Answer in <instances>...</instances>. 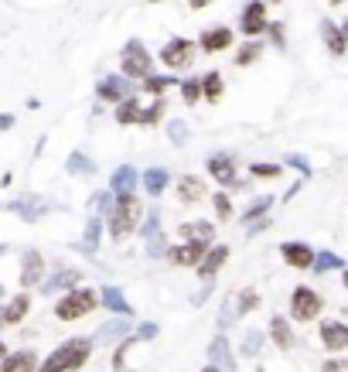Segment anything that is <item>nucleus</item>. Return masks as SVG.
<instances>
[{"mask_svg": "<svg viewBox=\"0 0 348 372\" xmlns=\"http://www.w3.org/2000/svg\"><path fill=\"white\" fill-rule=\"evenodd\" d=\"M328 270H345V260L338 253H331V250H321L314 256V270L311 274H328Z\"/></svg>", "mask_w": 348, "mask_h": 372, "instance_id": "nucleus-29", "label": "nucleus"}, {"mask_svg": "<svg viewBox=\"0 0 348 372\" xmlns=\"http://www.w3.org/2000/svg\"><path fill=\"white\" fill-rule=\"evenodd\" d=\"M232 31L226 28V24H215V28H205L202 31V38H198V48L205 52V55H215V52H226V48H232Z\"/></svg>", "mask_w": 348, "mask_h": 372, "instance_id": "nucleus-12", "label": "nucleus"}, {"mask_svg": "<svg viewBox=\"0 0 348 372\" xmlns=\"http://www.w3.org/2000/svg\"><path fill=\"white\" fill-rule=\"evenodd\" d=\"M266 31H270V41H273L276 48H283V24H280V21H273Z\"/></svg>", "mask_w": 348, "mask_h": 372, "instance_id": "nucleus-47", "label": "nucleus"}, {"mask_svg": "<svg viewBox=\"0 0 348 372\" xmlns=\"http://www.w3.org/2000/svg\"><path fill=\"white\" fill-rule=\"evenodd\" d=\"M202 372H222V369H219V366H212V362H208V366H205V369H202Z\"/></svg>", "mask_w": 348, "mask_h": 372, "instance_id": "nucleus-52", "label": "nucleus"}, {"mask_svg": "<svg viewBox=\"0 0 348 372\" xmlns=\"http://www.w3.org/2000/svg\"><path fill=\"white\" fill-rule=\"evenodd\" d=\"M177 236L181 239H191V243H215V222H205V219H198V222H181L177 226Z\"/></svg>", "mask_w": 348, "mask_h": 372, "instance_id": "nucleus-17", "label": "nucleus"}, {"mask_svg": "<svg viewBox=\"0 0 348 372\" xmlns=\"http://www.w3.org/2000/svg\"><path fill=\"white\" fill-rule=\"evenodd\" d=\"M280 256H283V263L290 270H314V256L318 253L307 243H301V239H287V243H280Z\"/></svg>", "mask_w": 348, "mask_h": 372, "instance_id": "nucleus-7", "label": "nucleus"}, {"mask_svg": "<svg viewBox=\"0 0 348 372\" xmlns=\"http://www.w3.org/2000/svg\"><path fill=\"white\" fill-rule=\"evenodd\" d=\"M270 3H280V0H270Z\"/></svg>", "mask_w": 348, "mask_h": 372, "instance_id": "nucleus-57", "label": "nucleus"}, {"mask_svg": "<svg viewBox=\"0 0 348 372\" xmlns=\"http://www.w3.org/2000/svg\"><path fill=\"white\" fill-rule=\"evenodd\" d=\"M99 300H102V297H99L96 290L79 287V290H69V294L55 304V314H58V321H79V318H86L89 311H96Z\"/></svg>", "mask_w": 348, "mask_h": 372, "instance_id": "nucleus-3", "label": "nucleus"}, {"mask_svg": "<svg viewBox=\"0 0 348 372\" xmlns=\"http://www.w3.org/2000/svg\"><path fill=\"white\" fill-rule=\"evenodd\" d=\"M191 55H195V41H188V38H171V41L161 48V62H164L168 69H184V65H191Z\"/></svg>", "mask_w": 348, "mask_h": 372, "instance_id": "nucleus-9", "label": "nucleus"}, {"mask_svg": "<svg viewBox=\"0 0 348 372\" xmlns=\"http://www.w3.org/2000/svg\"><path fill=\"white\" fill-rule=\"evenodd\" d=\"M318 335H321V342H325L328 352L348 349V325H342V321H325V325L318 328Z\"/></svg>", "mask_w": 348, "mask_h": 372, "instance_id": "nucleus-15", "label": "nucleus"}, {"mask_svg": "<svg viewBox=\"0 0 348 372\" xmlns=\"http://www.w3.org/2000/svg\"><path fill=\"white\" fill-rule=\"evenodd\" d=\"M318 314H321V294L314 287H294V294H290V318L297 325H304V321H314Z\"/></svg>", "mask_w": 348, "mask_h": 372, "instance_id": "nucleus-5", "label": "nucleus"}, {"mask_svg": "<svg viewBox=\"0 0 348 372\" xmlns=\"http://www.w3.org/2000/svg\"><path fill=\"white\" fill-rule=\"evenodd\" d=\"M260 307V294L253 290V287H246L243 294H239V300H236V314L243 318V314H253Z\"/></svg>", "mask_w": 348, "mask_h": 372, "instance_id": "nucleus-33", "label": "nucleus"}, {"mask_svg": "<svg viewBox=\"0 0 348 372\" xmlns=\"http://www.w3.org/2000/svg\"><path fill=\"white\" fill-rule=\"evenodd\" d=\"M151 3H161V0H151Z\"/></svg>", "mask_w": 348, "mask_h": 372, "instance_id": "nucleus-56", "label": "nucleus"}, {"mask_svg": "<svg viewBox=\"0 0 348 372\" xmlns=\"http://www.w3.org/2000/svg\"><path fill=\"white\" fill-rule=\"evenodd\" d=\"M342 283H345V290H348V267L342 270Z\"/></svg>", "mask_w": 348, "mask_h": 372, "instance_id": "nucleus-53", "label": "nucleus"}, {"mask_svg": "<svg viewBox=\"0 0 348 372\" xmlns=\"http://www.w3.org/2000/svg\"><path fill=\"white\" fill-rule=\"evenodd\" d=\"M188 3H191V10H202V7H208L212 0H188Z\"/></svg>", "mask_w": 348, "mask_h": 372, "instance_id": "nucleus-49", "label": "nucleus"}, {"mask_svg": "<svg viewBox=\"0 0 348 372\" xmlns=\"http://www.w3.org/2000/svg\"><path fill=\"white\" fill-rule=\"evenodd\" d=\"M99 297H102V304H106L109 311H116V314H123V318H130V314H133V307H130V300L123 297V290H120V287H106Z\"/></svg>", "mask_w": 348, "mask_h": 372, "instance_id": "nucleus-26", "label": "nucleus"}, {"mask_svg": "<svg viewBox=\"0 0 348 372\" xmlns=\"http://www.w3.org/2000/svg\"><path fill=\"white\" fill-rule=\"evenodd\" d=\"M133 338H137V342H151V338H157V325H154V321H144V325L133 331Z\"/></svg>", "mask_w": 348, "mask_h": 372, "instance_id": "nucleus-45", "label": "nucleus"}, {"mask_svg": "<svg viewBox=\"0 0 348 372\" xmlns=\"http://www.w3.org/2000/svg\"><path fill=\"white\" fill-rule=\"evenodd\" d=\"M212 205H215V215H219V222H229V219L236 215V212H232V201H229V195H226V191H215Z\"/></svg>", "mask_w": 348, "mask_h": 372, "instance_id": "nucleus-35", "label": "nucleus"}, {"mask_svg": "<svg viewBox=\"0 0 348 372\" xmlns=\"http://www.w3.org/2000/svg\"><path fill=\"white\" fill-rule=\"evenodd\" d=\"M226 260H229V246H212L208 253H205V260L198 263V277L205 280V283H212V280L219 277V270L226 267Z\"/></svg>", "mask_w": 348, "mask_h": 372, "instance_id": "nucleus-13", "label": "nucleus"}, {"mask_svg": "<svg viewBox=\"0 0 348 372\" xmlns=\"http://www.w3.org/2000/svg\"><path fill=\"white\" fill-rule=\"evenodd\" d=\"M137 185H140V175H137L133 164H120V168L113 171V178H109L113 195H133V188Z\"/></svg>", "mask_w": 348, "mask_h": 372, "instance_id": "nucleus-18", "label": "nucleus"}, {"mask_svg": "<svg viewBox=\"0 0 348 372\" xmlns=\"http://www.w3.org/2000/svg\"><path fill=\"white\" fill-rule=\"evenodd\" d=\"M239 28H243V34H250V38H257V34H263V31L270 28V21H266V3H263V0H250V3L243 7Z\"/></svg>", "mask_w": 348, "mask_h": 372, "instance_id": "nucleus-11", "label": "nucleus"}, {"mask_svg": "<svg viewBox=\"0 0 348 372\" xmlns=\"http://www.w3.org/2000/svg\"><path fill=\"white\" fill-rule=\"evenodd\" d=\"M208 250H212L208 243H191V239H184V243H177V246L168 250V260H171L174 267H181V270H184V267H198Z\"/></svg>", "mask_w": 348, "mask_h": 372, "instance_id": "nucleus-8", "label": "nucleus"}, {"mask_svg": "<svg viewBox=\"0 0 348 372\" xmlns=\"http://www.w3.org/2000/svg\"><path fill=\"white\" fill-rule=\"evenodd\" d=\"M168 137H171L174 147H184L188 137H191V133H188V123H184V120H171V123H168Z\"/></svg>", "mask_w": 348, "mask_h": 372, "instance_id": "nucleus-36", "label": "nucleus"}, {"mask_svg": "<svg viewBox=\"0 0 348 372\" xmlns=\"http://www.w3.org/2000/svg\"><path fill=\"white\" fill-rule=\"evenodd\" d=\"M280 171H283V164H263V161H253L250 164V175H257V178H280Z\"/></svg>", "mask_w": 348, "mask_h": 372, "instance_id": "nucleus-41", "label": "nucleus"}, {"mask_svg": "<svg viewBox=\"0 0 348 372\" xmlns=\"http://www.w3.org/2000/svg\"><path fill=\"white\" fill-rule=\"evenodd\" d=\"M270 208H273V195H260V198H253V201L243 208V222H260V219H266Z\"/></svg>", "mask_w": 348, "mask_h": 372, "instance_id": "nucleus-28", "label": "nucleus"}, {"mask_svg": "<svg viewBox=\"0 0 348 372\" xmlns=\"http://www.w3.org/2000/svg\"><path fill=\"white\" fill-rule=\"evenodd\" d=\"M140 185H144V191H147L151 198H161V195L168 191V185H171V175H168V168H147V171L140 175Z\"/></svg>", "mask_w": 348, "mask_h": 372, "instance_id": "nucleus-20", "label": "nucleus"}, {"mask_svg": "<svg viewBox=\"0 0 348 372\" xmlns=\"http://www.w3.org/2000/svg\"><path fill=\"white\" fill-rule=\"evenodd\" d=\"M164 96H154V102L151 106H144V120H140V127H154V123H161V116H164Z\"/></svg>", "mask_w": 348, "mask_h": 372, "instance_id": "nucleus-32", "label": "nucleus"}, {"mask_svg": "<svg viewBox=\"0 0 348 372\" xmlns=\"http://www.w3.org/2000/svg\"><path fill=\"white\" fill-rule=\"evenodd\" d=\"M260 55H263V45L260 41H250V45H243V52L236 55V65H239V69H243V65H253Z\"/></svg>", "mask_w": 348, "mask_h": 372, "instance_id": "nucleus-37", "label": "nucleus"}, {"mask_svg": "<svg viewBox=\"0 0 348 372\" xmlns=\"http://www.w3.org/2000/svg\"><path fill=\"white\" fill-rule=\"evenodd\" d=\"M222 93H226L222 72H205V76H202V99H205V102H219Z\"/></svg>", "mask_w": 348, "mask_h": 372, "instance_id": "nucleus-27", "label": "nucleus"}, {"mask_svg": "<svg viewBox=\"0 0 348 372\" xmlns=\"http://www.w3.org/2000/svg\"><path fill=\"white\" fill-rule=\"evenodd\" d=\"M161 215H164V212H161V205L147 208V219H144V226H140V236H147V239H151V236L157 232V226H161Z\"/></svg>", "mask_w": 348, "mask_h": 372, "instance_id": "nucleus-38", "label": "nucleus"}, {"mask_svg": "<svg viewBox=\"0 0 348 372\" xmlns=\"http://www.w3.org/2000/svg\"><path fill=\"white\" fill-rule=\"evenodd\" d=\"M205 171L222 188H243L239 178H236V157L232 154H208L205 157Z\"/></svg>", "mask_w": 348, "mask_h": 372, "instance_id": "nucleus-6", "label": "nucleus"}, {"mask_svg": "<svg viewBox=\"0 0 348 372\" xmlns=\"http://www.w3.org/2000/svg\"><path fill=\"white\" fill-rule=\"evenodd\" d=\"M99 229H102V222H99V215H92V222H89V229H86V239H83V250H86V253H96V246H99Z\"/></svg>", "mask_w": 348, "mask_h": 372, "instance_id": "nucleus-40", "label": "nucleus"}, {"mask_svg": "<svg viewBox=\"0 0 348 372\" xmlns=\"http://www.w3.org/2000/svg\"><path fill=\"white\" fill-rule=\"evenodd\" d=\"M208 362L219 366L222 372H236V359H232V352H229L226 335H215V338H212V345H208Z\"/></svg>", "mask_w": 348, "mask_h": 372, "instance_id": "nucleus-19", "label": "nucleus"}, {"mask_svg": "<svg viewBox=\"0 0 348 372\" xmlns=\"http://www.w3.org/2000/svg\"><path fill=\"white\" fill-rule=\"evenodd\" d=\"M120 65H123V76L127 79H140V83L154 72V58H151V52L144 48L140 38H133V41L123 45V62Z\"/></svg>", "mask_w": 348, "mask_h": 372, "instance_id": "nucleus-4", "label": "nucleus"}, {"mask_svg": "<svg viewBox=\"0 0 348 372\" xmlns=\"http://www.w3.org/2000/svg\"><path fill=\"white\" fill-rule=\"evenodd\" d=\"M283 164H287V168H297L304 178H311V164H307L301 154H287V157H283Z\"/></svg>", "mask_w": 348, "mask_h": 372, "instance_id": "nucleus-44", "label": "nucleus"}, {"mask_svg": "<svg viewBox=\"0 0 348 372\" xmlns=\"http://www.w3.org/2000/svg\"><path fill=\"white\" fill-rule=\"evenodd\" d=\"M89 355H92V338H69L38 366V372H76L89 362Z\"/></svg>", "mask_w": 348, "mask_h": 372, "instance_id": "nucleus-2", "label": "nucleus"}, {"mask_svg": "<svg viewBox=\"0 0 348 372\" xmlns=\"http://www.w3.org/2000/svg\"><path fill=\"white\" fill-rule=\"evenodd\" d=\"M140 215H147V212H144L137 195H116L113 212H109V236H113V243H127L133 236V229H140Z\"/></svg>", "mask_w": 348, "mask_h": 372, "instance_id": "nucleus-1", "label": "nucleus"}, {"mask_svg": "<svg viewBox=\"0 0 348 372\" xmlns=\"http://www.w3.org/2000/svg\"><path fill=\"white\" fill-rule=\"evenodd\" d=\"M10 123H14V120H10V116H0V130H7V127H10Z\"/></svg>", "mask_w": 348, "mask_h": 372, "instance_id": "nucleus-50", "label": "nucleus"}, {"mask_svg": "<svg viewBox=\"0 0 348 372\" xmlns=\"http://www.w3.org/2000/svg\"><path fill=\"white\" fill-rule=\"evenodd\" d=\"M174 195L184 201V205H198L205 198V182L198 175H181L177 185H174Z\"/></svg>", "mask_w": 348, "mask_h": 372, "instance_id": "nucleus-16", "label": "nucleus"}, {"mask_svg": "<svg viewBox=\"0 0 348 372\" xmlns=\"http://www.w3.org/2000/svg\"><path fill=\"white\" fill-rule=\"evenodd\" d=\"M0 372H38V355L34 352H10L3 359Z\"/></svg>", "mask_w": 348, "mask_h": 372, "instance_id": "nucleus-25", "label": "nucleus"}, {"mask_svg": "<svg viewBox=\"0 0 348 372\" xmlns=\"http://www.w3.org/2000/svg\"><path fill=\"white\" fill-rule=\"evenodd\" d=\"M181 96H184L188 106H195V102L202 99V76H198V79H184V83H181Z\"/></svg>", "mask_w": 348, "mask_h": 372, "instance_id": "nucleus-39", "label": "nucleus"}, {"mask_svg": "<svg viewBox=\"0 0 348 372\" xmlns=\"http://www.w3.org/2000/svg\"><path fill=\"white\" fill-rule=\"evenodd\" d=\"M130 93H133V86H130V79L120 72V76H106V79H99L96 83V96L99 99H106V102H123V99H130Z\"/></svg>", "mask_w": 348, "mask_h": 372, "instance_id": "nucleus-10", "label": "nucleus"}, {"mask_svg": "<svg viewBox=\"0 0 348 372\" xmlns=\"http://www.w3.org/2000/svg\"><path fill=\"white\" fill-rule=\"evenodd\" d=\"M257 372H263V369H257Z\"/></svg>", "mask_w": 348, "mask_h": 372, "instance_id": "nucleus-58", "label": "nucleus"}, {"mask_svg": "<svg viewBox=\"0 0 348 372\" xmlns=\"http://www.w3.org/2000/svg\"><path fill=\"white\" fill-rule=\"evenodd\" d=\"M260 349H263V331L250 328V331L243 335V355H246V359H253V355H260Z\"/></svg>", "mask_w": 348, "mask_h": 372, "instance_id": "nucleus-34", "label": "nucleus"}, {"mask_svg": "<svg viewBox=\"0 0 348 372\" xmlns=\"http://www.w3.org/2000/svg\"><path fill=\"white\" fill-rule=\"evenodd\" d=\"M116 338H130V325H127V321H109V325H102L92 342H116Z\"/></svg>", "mask_w": 348, "mask_h": 372, "instance_id": "nucleus-30", "label": "nucleus"}, {"mask_svg": "<svg viewBox=\"0 0 348 372\" xmlns=\"http://www.w3.org/2000/svg\"><path fill=\"white\" fill-rule=\"evenodd\" d=\"M174 83H177L174 76H154V72H151V76L144 79V89H147L151 96H164L174 86Z\"/></svg>", "mask_w": 348, "mask_h": 372, "instance_id": "nucleus-31", "label": "nucleus"}, {"mask_svg": "<svg viewBox=\"0 0 348 372\" xmlns=\"http://www.w3.org/2000/svg\"><path fill=\"white\" fill-rule=\"evenodd\" d=\"M342 28H345V34H348V21H345V24H342Z\"/></svg>", "mask_w": 348, "mask_h": 372, "instance_id": "nucleus-55", "label": "nucleus"}, {"mask_svg": "<svg viewBox=\"0 0 348 372\" xmlns=\"http://www.w3.org/2000/svg\"><path fill=\"white\" fill-rule=\"evenodd\" d=\"M72 283H79V270H65V274H58V277L48 283V290H58V287H72Z\"/></svg>", "mask_w": 348, "mask_h": 372, "instance_id": "nucleus-43", "label": "nucleus"}, {"mask_svg": "<svg viewBox=\"0 0 348 372\" xmlns=\"http://www.w3.org/2000/svg\"><path fill=\"white\" fill-rule=\"evenodd\" d=\"M328 3H345V0H328Z\"/></svg>", "mask_w": 348, "mask_h": 372, "instance_id": "nucleus-54", "label": "nucleus"}, {"mask_svg": "<svg viewBox=\"0 0 348 372\" xmlns=\"http://www.w3.org/2000/svg\"><path fill=\"white\" fill-rule=\"evenodd\" d=\"M3 359H7V345L0 342V362H3Z\"/></svg>", "mask_w": 348, "mask_h": 372, "instance_id": "nucleus-51", "label": "nucleus"}, {"mask_svg": "<svg viewBox=\"0 0 348 372\" xmlns=\"http://www.w3.org/2000/svg\"><path fill=\"white\" fill-rule=\"evenodd\" d=\"M325 372H348V359H328Z\"/></svg>", "mask_w": 348, "mask_h": 372, "instance_id": "nucleus-48", "label": "nucleus"}, {"mask_svg": "<svg viewBox=\"0 0 348 372\" xmlns=\"http://www.w3.org/2000/svg\"><path fill=\"white\" fill-rule=\"evenodd\" d=\"M45 274V260H41V253H24V260H21V283L24 287H34L38 280Z\"/></svg>", "mask_w": 348, "mask_h": 372, "instance_id": "nucleus-23", "label": "nucleus"}, {"mask_svg": "<svg viewBox=\"0 0 348 372\" xmlns=\"http://www.w3.org/2000/svg\"><path fill=\"white\" fill-rule=\"evenodd\" d=\"M69 171H92V164H89V157H83V154H72V161H69Z\"/></svg>", "mask_w": 348, "mask_h": 372, "instance_id": "nucleus-46", "label": "nucleus"}, {"mask_svg": "<svg viewBox=\"0 0 348 372\" xmlns=\"http://www.w3.org/2000/svg\"><path fill=\"white\" fill-rule=\"evenodd\" d=\"M321 38H325V48L335 55V58H342L348 52V34L342 24H335V21H321Z\"/></svg>", "mask_w": 348, "mask_h": 372, "instance_id": "nucleus-14", "label": "nucleus"}, {"mask_svg": "<svg viewBox=\"0 0 348 372\" xmlns=\"http://www.w3.org/2000/svg\"><path fill=\"white\" fill-rule=\"evenodd\" d=\"M144 120V106L137 102V96H130V99H123L120 106H116V123L120 127H133V123H140Z\"/></svg>", "mask_w": 348, "mask_h": 372, "instance_id": "nucleus-24", "label": "nucleus"}, {"mask_svg": "<svg viewBox=\"0 0 348 372\" xmlns=\"http://www.w3.org/2000/svg\"><path fill=\"white\" fill-rule=\"evenodd\" d=\"M147 256H151V260L168 256V250H164V236H161V232H154V236L147 239Z\"/></svg>", "mask_w": 348, "mask_h": 372, "instance_id": "nucleus-42", "label": "nucleus"}, {"mask_svg": "<svg viewBox=\"0 0 348 372\" xmlns=\"http://www.w3.org/2000/svg\"><path fill=\"white\" fill-rule=\"evenodd\" d=\"M28 307H31V300L21 294V297H14L10 304H3L0 307V328H10V325H21L24 321V314H28Z\"/></svg>", "mask_w": 348, "mask_h": 372, "instance_id": "nucleus-22", "label": "nucleus"}, {"mask_svg": "<svg viewBox=\"0 0 348 372\" xmlns=\"http://www.w3.org/2000/svg\"><path fill=\"white\" fill-rule=\"evenodd\" d=\"M270 342H273L280 352L294 349V331H290V321H287L283 314H273V318H270Z\"/></svg>", "mask_w": 348, "mask_h": 372, "instance_id": "nucleus-21", "label": "nucleus"}]
</instances>
